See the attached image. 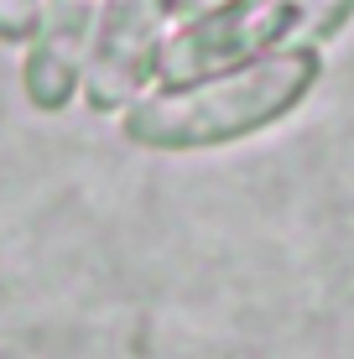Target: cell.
I'll return each instance as SVG.
<instances>
[{
  "label": "cell",
  "mask_w": 354,
  "mask_h": 359,
  "mask_svg": "<svg viewBox=\"0 0 354 359\" xmlns=\"http://www.w3.org/2000/svg\"><path fill=\"white\" fill-rule=\"evenodd\" d=\"M313 73H318V57H313V53L266 57V63L240 68V73H229V79L146 99V104L130 109L125 126L146 146H214V141H235V135H250V130L271 126L276 115H287V109L308 94Z\"/></svg>",
  "instance_id": "6da1fadb"
},
{
  "label": "cell",
  "mask_w": 354,
  "mask_h": 359,
  "mask_svg": "<svg viewBox=\"0 0 354 359\" xmlns=\"http://www.w3.org/2000/svg\"><path fill=\"white\" fill-rule=\"evenodd\" d=\"M83 27H89V11H83V0L73 6V0H57L53 21H47V47L32 57V99H42V104H63L73 73H79V42H83Z\"/></svg>",
  "instance_id": "7a4b0ae2"
},
{
  "label": "cell",
  "mask_w": 354,
  "mask_h": 359,
  "mask_svg": "<svg viewBox=\"0 0 354 359\" xmlns=\"http://www.w3.org/2000/svg\"><path fill=\"white\" fill-rule=\"evenodd\" d=\"M36 21V0H0V36H27Z\"/></svg>",
  "instance_id": "3957f363"
}]
</instances>
